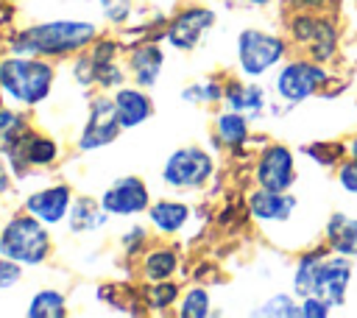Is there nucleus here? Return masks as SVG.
<instances>
[{"instance_id": "obj_40", "label": "nucleus", "mask_w": 357, "mask_h": 318, "mask_svg": "<svg viewBox=\"0 0 357 318\" xmlns=\"http://www.w3.org/2000/svg\"><path fill=\"white\" fill-rule=\"evenodd\" d=\"M245 6H251V8H271V6H276L279 0H243Z\"/></svg>"}, {"instance_id": "obj_8", "label": "nucleus", "mask_w": 357, "mask_h": 318, "mask_svg": "<svg viewBox=\"0 0 357 318\" xmlns=\"http://www.w3.org/2000/svg\"><path fill=\"white\" fill-rule=\"evenodd\" d=\"M251 179L254 187L265 190H293L298 181V165H296V151L284 142H265L251 165Z\"/></svg>"}, {"instance_id": "obj_22", "label": "nucleus", "mask_w": 357, "mask_h": 318, "mask_svg": "<svg viewBox=\"0 0 357 318\" xmlns=\"http://www.w3.org/2000/svg\"><path fill=\"white\" fill-rule=\"evenodd\" d=\"M301 153L324 170H335L346 159V139H315L301 145Z\"/></svg>"}, {"instance_id": "obj_36", "label": "nucleus", "mask_w": 357, "mask_h": 318, "mask_svg": "<svg viewBox=\"0 0 357 318\" xmlns=\"http://www.w3.org/2000/svg\"><path fill=\"white\" fill-rule=\"evenodd\" d=\"M20 276H22V265L0 254V290L14 287V285L20 282Z\"/></svg>"}, {"instance_id": "obj_16", "label": "nucleus", "mask_w": 357, "mask_h": 318, "mask_svg": "<svg viewBox=\"0 0 357 318\" xmlns=\"http://www.w3.org/2000/svg\"><path fill=\"white\" fill-rule=\"evenodd\" d=\"M329 254H332V248L324 243V237L296 254L293 271H290V290H293L298 298H304V296L312 293L315 279H318V271H321V265H324V259H326Z\"/></svg>"}, {"instance_id": "obj_17", "label": "nucleus", "mask_w": 357, "mask_h": 318, "mask_svg": "<svg viewBox=\"0 0 357 318\" xmlns=\"http://www.w3.org/2000/svg\"><path fill=\"white\" fill-rule=\"evenodd\" d=\"M70 206H73V190L67 184H53V187H45V190L31 192L25 198V212L36 215L47 226L61 223L64 215L70 212Z\"/></svg>"}, {"instance_id": "obj_28", "label": "nucleus", "mask_w": 357, "mask_h": 318, "mask_svg": "<svg viewBox=\"0 0 357 318\" xmlns=\"http://www.w3.org/2000/svg\"><path fill=\"white\" fill-rule=\"evenodd\" d=\"M209 312H212V296H209V290L201 287V285L190 287V290L181 296V301H178V315H181V318H206Z\"/></svg>"}, {"instance_id": "obj_2", "label": "nucleus", "mask_w": 357, "mask_h": 318, "mask_svg": "<svg viewBox=\"0 0 357 318\" xmlns=\"http://www.w3.org/2000/svg\"><path fill=\"white\" fill-rule=\"evenodd\" d=\"M335 78V67L321 64L310 56L301 53H290L276 70H273V81L271 89L276 95L279 103L284 106H301L310 98H318L329 89Z\"/></svg>"}, {"instance_id": "obj_29", "label": "nucleus", "mask_w": 357, "mask_h": 318, "mask_svg": "<svg viewBox=\"0 0 357 318\" xmlns=\"http://www.w3.org/2000/svg\"><path fill=\"white\" fill-rule=\"evenodd\" d=\"M335 254H346L351 259H357V215H349V220L340 226V232L329 240H324Z\"/></svg>"}, {"instance_id": "obj_37", "label": "nucleus", "mask_w": 357, "mask_h": 318, "mask_svg": "<svg viewBox=\"0 0 357 318\" xmlns=\"http://www.w3.org/2000/svg\"><path fill=\"white\" fill-rule=\"evenodd\" d=\"M123 243H126V251H128V254L137 251V248L145 243V229H142V226H134L131 232H126V240H123Z\"/></svg>"}, {"instance_id": "obj_9", "label": "nucleus", "mask_w": 357, "mask_h": 318, "mask_svg": "<svg viewBox=\"0 0 357 318\" xmlns=\"http://www.w3.org/2000/svg\"><path fill=\"white\" fill-rule=\"evenodd\" d=\"M215 20H218V14L209 6L190 3V6H184V8H178L173 14V20L167 22L165 39L176 50H192L206 36V31H212Z\"/></svg>"}, {"instance_id": "obj_26", "label": "nucleus", "mask_w": 357, "mask_h": 318, "mask_svg": "<svg viewBox=\"0 0 357 318\" xmlns=\"http://www.w3.org/2000/svg\"><path fill=\"white\" fill-rule=\"evenodd\" d=\"M28 318H61L67 315V298L59 290H39L25 310Z\"/></svg>"}, {"instance_id": "obj_38", "label": "nucleus", "mask_w": 357, "mask_h": 318, "mask_svg": "<svg viewBox=\"0 0 357 318\" xmlns=\"http://www.w3.org/2000/svg\"><path fill=\"white\" fill-rule=\"evenodd\" d=\"M346 156H354L357 159V128L346 137Z\"/></svg>"}, {"instance_id": "obj_30", "label": "nucleus", "mask_w": 357, "mask_h": 318, "mask_svg": "<svg viewBox=\"0 0 357 318\" xmlns=\"http://www.w3.org/2000/svg\"><path fill=\"white\" fill-rule=\"evenodd\" d=\"M151 285H153V287L148 290V304H151L153 310H165V307L176 304V298H178V285H176V282L162 279V282H151Z\"/></svg>"}, {"instance_id": "obj_21", "label": "nucleus", "mask_w": 357, "mask_h": 318, "mask_svg": "<svg viewBox=\"0 0 357 318\" xmlns=\"http://www.w3.org/2000/svg\"><path fill=\"white\" fill-rule=\"evenodd\" d=\"M148 220L162 232V234H176L187 226L190 220V206L181 201H156L148 206Z\"/></svg>"}, {"instance_id": "obj_10", "label": "nucleus", "mask_w": 357, "mask_h": 318, "mask_svg": "<svg viewBox=\"0 0 357 318\" xmlns=\"http://www.w3.org/2000/svg\"><path fill=\"white\" fill-rule=\"evenodd\" d=\"M0 151L8 156V162H11L17 176H25L28 167H50L56 162V156H59V145L50 137H42V134H36L31 128L20 131Z\"/></svg>"}, {"instance_id": "obj_27", "label": "nucleus", "mask_w": 357, "mask_h": 318, "mask_svg": "<svg viewBox=\"0 0 357 318\" xmlns=\"http://www.w3.org/2000/svg\"><path fill=\"white\" fill-rule=\"evenodd\" d=\"M223 86H226V81H218V78H201V81L184 86L181 98H184L187 103H195V106L223 103Z\"/></svg>"}, {"instance_id": "obj_35", "label": "nucleus", "mask_w": 357, "mask_h": 318, "mask_svg": "<svg viewBox=\"0 0 357 318\" xmlns=\"http://www.w3.org/2000/svg\"><path fill=\"white\" fill-rule=\"evenodd\" d=\"M100 8L109 22H126L131 14V0H100Z\"/></svg>"}, {"instance_id": "obj_15", "label": "nucleus", "mask_w": 357, "mask_h": 318, "mask_svg": "<svg viewBox=\"0 0 357 318\" xmlns=\"http://www.w3.org/2000/svg\"><path fill=\"white\" fill-rule=\"evenodd\" d=\"M268 89L254 81V78H226V86H223V106L226 109H234V112H243L245 117L257 120L265 114L268 109Z\"/></svg>"}, {"instance_id": "obj_32", "label": "nucleus", "mask_w": 357, "mask_h": 318, "mask_svg": "<svg viewBox=\"0 0 357 318\" xmlns=\"http://www.w3.org/2000/svg\"><path fill=\"white\" fill-rule=\"evenodd\" d=\"M28 126H25V120H22V114L20 112H11V109H3L0 106V148L3 145H8L20 131H25Z\"/></svg>"}, {"instance_id": "obj_14", "label": "nucleus", "mask_w": 357, "mask_h": 318, "mask_svg": "<svg viewBox=\"0 0 357 318\" xmlns=\"http://www.w3.org/2000/svg\"><path fill=\"white\" fill-rule=\"evenodd\" d=\"M100 206L109 215H117V218H131L137 212H145L151 206L148 204V187L137 176H123V179H117L114 184H109L103 190Z\"/></svg>"}, {"instance_id": "obj_24", "label": "nucleus", "mask_w": 357, "mask_h": 318, "mask_svg": "<svg viewBox=\"0 0 357 318\" xmlns=\"http://www.w3.org/2000/svg\"><path fill=\"white\" fill-rule=\"evenodd\" d=\"M254 315H259V318H301V298L293 290L273 293L254 310Z\"/></svg>"}, {"instance_id": "obj_39", "label": "nucleus", "mask_w": 357, "mask_h": 318, "mask_svg": "<svg viewBox=\"0 0 357 318\" xmlns=\"http://www.w3.org/2000/svg\"><path fill=\"white\" fill-rule=\"evenodd\" d=\"M8 187H11V179H8V170H6V165L0 162V195H6V192H8Z\"/></svg>"}, {"instance_id": "obj_11", "label": "nucleus", "mask_w": 357, "mask_h": 318, "mask_svg": "<svg viewBox=\"0 0 357 318\" xmlns=\"http://www.w3.org/2000/svg\"><path fill=\"white\" fill-rule=\"evenodd\" d=\"M351 279H354V259L346 257V254H329L318 271V279H315V287L312 293L326 298L335 312L343 310L349 304V290H351Z\"/></svg>"}, {"instance_id": "obj_1", "label": "nucleus", "mask_w": 357, "mask_h": 318, "mask_svg": "<svg viewBox=\"0 0 357 318\" xmlns=\"http://www.w3.org/2000/svg\"><path fill=\"white\" fill-rule=\"evenodd\" d=\"M284 33L293 45V53L310 56L329 67L337 64L346 42L340 14L335 11H287Z\"/></svg>"}, {"instance_id": "obj_25", "label": "nucleus", "mask_w": 357, "mask_h": 318, "mask_svg": "<svg viewBox=\"0 0 357 318\" xmlns=\"http://www.w3.org/2000/svg\"><path fill=\"white\" fill-rule=\"evenodd\" d=\"M176 271H178V254H176L173 248L148 251L145 259H142V273H145V279H151V282L170 279Z\"/></svg>"}, {"instance_id": "obj_4", "label": "nucleus", "mask_w": 357, "mask_h": 318, "mask_svg": "<svg viewBox=\"0 0 357 318\" xmlns=\"http://www.w3.org/2000/svg\"><path fill=\"white\" fill-rule=\"evenodd\" d=\"M293 53V45L287 33L282 31H268V28H243L234 42V59H237V73L243 78H265L271 75L287 56Z\"/></svg>"}, {"instance_id": "obj_41", "label": "nucleus", "mask_w": 357, "mask_h": 318, "mask_svg": "<svg viewBox=\"0 0 357 318\" xmlns=\"http://www.w3.org/2000/svg\"><path fill=\"white\" fill-rule=\"evenodd\" d=\"M240 3H243V0H240Z\"/></svg>"}, {"instance_id": "obj_18", "label": "nucleus", "mask_w": 357, "mask_h": 318, "mask_svg": "<svg viewBox=\"0 0 357 318\" xmlns=\"http://www.w3.org/2000/svg\"><path fill=\"white\" fill-rule=\"evenodd\" d=\"M251 117L234 109H223L215 114V142L226 151H243L251 142Z\"/></svg>"}, {"instance_id": "obj_7", "label": "nucleus", "mask_w": 357, "mask_h": 318, "mask_svg": "<svg viewBox=\"0 0 357 318\" xmlns=\"http://www.w3.org/2000/svg\"><path fill=\"white\" fill-rule=\"evenodd\" d=\"M215 176V159L198 145H184L173 151L162 167V179L173 190H201Z\"/></svg>"}, {"instance_id": "obj_31", "label": "nucleus", "mask_w": 357, "mask_h": 318, "mask_svg": "<svg viewBox=\"0 0 357 318\" xmlns=\"http://www.w3.org/2000/svg\"><path fill=\"white\" fill-rule=\"evenodd\" d=\"M332 173H335L337 187H340L349 198H357V159H354V156H346Z\"/></svg>"}, {"instance_id": "obj_20", "label": "nucleus", "mask_w": 357, "mask_h": 318, "mask_svg": "<svg viewBox=\"0 0 357 318\" xmlns=\"http://www.w3.org/2000/svg\"><path fill=\"white\" fill-rule=\"evenodd\" d=\"M112 100H114V109H117L123 128H134L153 114V103L142 92V86H117Z\"/></svg>"}, {"instance_id": "obj_34", "label": "nucleus", "mask_w": 357, "mask_h": 318, "mask_svg": "<svg viewBox=\"0 0 357 318\" xmlns=\"http://www.w3.org/2000/svg\"><path fill=\"white\" fill-rule=\"evenodd\" d=\"M287 11H335L340 8V0H284Z\"/></svg>"}, {"instance_id": "obj_23", "label": "nucleus", "mask_w": 357, "mask_h": 318, "mask_svg": "<svg viewBox=\"0 0 357 318\" xmlns=\"http://www.w3.org/2000/svg\"><path fill=\"white\" fill-rule=\"evenodd\" d=\"M106 218H109V212L100 204H95L92 198H78L67 212V223L73 232H92V229L103 226Z\"/></svg>"}, {"instance_id": "obj_12", "label": "nucleus", "mask_w": 357, "mask_h": 318, "mask_svg": "<svg viewBox=\"0 0 357 318\" xmlns=\"http://www.w3.org/2000/svg\"><path fill=\"white\" fill-rule=\"evenodd\" d=\"M245 209L248 218L265 226H284L293 220L296 209H298V195H293L290 190H265V187H254L245 198Z\"/></svg>"}, {"instance_id": "obj_3", "label": "nucleus", "mask_w": 357, "mask_h": 318, "mask_svg": "<svg viewBox=\"0 0 357 318\" xmlns=\"http://www.w3.org/2000/svg\"><path fill=\"white\" fill-rule=\"evenodd\" d=\"M95 33L98 28L92 22L56 20V22H42L17 33L11 47L14 53H22V56H67L92 45Z\"/></svg>"}, {"instance_id": "obj_33", "label": "nucleus", "mask_w": 357, "mask_h": 318, "mask_svg": "<svg viewBox=\"0 0 357 318\" xmlns=\"http://www.w3.org/2000/svg\"><path fill=\"white\" fill-rule=\"evenodd\" d=\"M332 312H335V307L326 298L315 296V293L301 298V318H329Z\"/></svg>"}, {"instance_id": "obj_5", "label": "nucleus", "mask_w": 357, "mask_h": 318, "mask_svg": "<svg viewBox=\"0 0 357 318\" xmlns=\"http://www.w3.org/2000/svg\"><path fill=\"white\" fill-rule=\"evenodd\" d=\"M0 89L20 106H36L53 89V64L22 53L8 56L0 61Z\"/></svg>"}, {"instance_id": "obj_19", "label": "nucleus", "mask_w": 357, "mask_h": 318, "mask_svg": "<svg viewBox=\"0 0 357 318\" xmlns=\"http://www.w3.org/2000/svg\"><path fill=\"white\" fill-rule=\"evenodd\" d=\"M162 67H165V53L156 42H142L128 56V73H131L134 84L142 86V89H148L159 81Z\"/></svg>"}, {"instance_id": "obj_6", "label": "nucleus", "mask_w": 357, "mask_h": 318, "mask_svg": "<svg viewBox=\"0 0 357 318\" xmlns=\"http://www.w3.org/2000/svg\"><path fill=\"white\" fill-rule=\"evenodd\" d=\"M36 215H11L0 229V254L20 262L22 268L45 262L50 254V234Z\"/></svg>"}, {"instance_id": "obj_13", "label": "nucleus", "mask_w": 357, "mask_h": 318, "mask_svg": "<svg viewBox=\"0 0 357 318\" xmlns=\"http://www.w3.org/2000/svg\"><path fill=\"white\" fill-rule=\"evenodd\" d=\"M123 126H120V117H117V109H114V100L109 98H95L89 103V114H86V123L81 128V137H78V151H98L109 142H114L120 137Z\"/></svg>"}]
</instances>
